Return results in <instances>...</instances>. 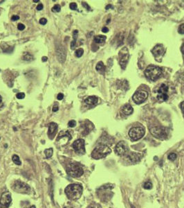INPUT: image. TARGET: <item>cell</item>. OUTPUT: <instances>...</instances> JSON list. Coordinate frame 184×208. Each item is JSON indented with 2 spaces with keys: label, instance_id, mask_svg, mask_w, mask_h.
<instances>
[{
  "label": "cell",
  "instance_id": "1",
  "mask_svg": "<svg viewBox=\"0 0 184 208\" xmlns=\"http://www.w3.org/2000/svg\"><path fill=\"white\" fill-rule=\"evenodd\" d=\"M65 194L69 199H78L83 194V187L78 184H69L65 189Z\"/></svg>",
  "mask_w": 184,
  "mask_h": 208
},
{
  "label": "cell",
  "instance_id": "2",
  "mask_svg": "<svg viewBox=\"0 0 184 208\" xmlns=\"http://www.w3.org/2000/svg\"><path fill=\"white\" fill-rule=\"evenodd\" d=\"M111 149L108 146L104 145V144H101L94 149L92 153V157L95 160H98V159L105 158L107 155H108L111 153Z\"/></svg>",
  "mask_w": 184,
  "mask_h": 208
},
{
  "label": "cell",
  "instance_id": "3",
  "mask_svg": "<svg viewBox=\"0 0 184 208\" xmlns=\"http://www.w3.org/2000/svg\"><path fill=\"white\" fill-rule=\"evenodd\" d=\"M162 74V69L159 67L150 65L147 67L145 71V75L149 80L156 81L161 76Z\"/></svg>",
  "mask_w": 184,
  "mask_h": 208
},
{
  "label": "cell",
  "instance_id": "4",
  "mask_svg": "<svg viewBox=\"0 0 184 208\" xmlns=\"http://www.w3.org/2000/svg\"><path fill=\"white\" fill-rule=\"evenodd\" d=\"M67 172L70 176L73 178L80 177L83 174V169L80 165L70 164L67 167Z\"/></svg>",
  "mask_w": 184,
  "mask_h": 208
},
{
  "label": "cell",
  "instance_id": "5",
  "mask_svg": "<svg viewBox=\"0 0 184 208\" xmlns=\"http://www.w3.org/2000/svg\"><path fill=\"white\" fill-rule=\"evenodd\" d=\"M12 188L14 191L22 194H27L31 190V188L27 184L21 182L20 181H16L14 182Z\"/></svg>",
  "mask_w": 184,
  "mask_h": 208
},
{
  "label": "cell",
  "instance_id": "6",
  "mask_svg": "<svg viewBox=\"0 0 184 208\" xmlns=\"http://www.w3.org/2000/svg\"><path fill=\"white\" fill-rule=\"evenodd\" d=\"M145 135V130L142 127H134L129 131V136L132 140L136 141L141 139Z\"/></svg>",
  "mask_w": 184,
  "mask_h": 208
},
{
  "label": "cell",
  "instance_id": "7",
  "mask_svg": "<svg viewBox=\"0 0 184 208\" xmlns=\"http://www.w3.org/2000/svg\"><path fill=\"white\" fill-rule=\"evenodd\" d=\"M129 51H128L127 47H123L119 51V63L123 69H125L126 68V66L127 65L128 60H129Z\"/></svg>",
  "mask_w": 184,
  "mask_h": 208
},
{
  "label": "cell",
  "instance_id": "8",
  "mask_svg": "<svg viewBox=\"0 0 184 208\" xmlns=\"http://www.w3.org/2000/svg\"><path fill=\"white\" fill-rule=\"evenodd\" d=\"M150 133L152 135L157 137V138L164 139L167 136V133L164 128L159 127V126H154L150 128Z\"/></svg>",
  "mask_w": 184,
  "mask_h": 208
},
{
  "label": "cell",
  "instance_id": "9",
  "mask_svg": "<svg viewBox=\"0 0 184 208\" xmlns=\"http://www.w3.org/2000/svg\"><path fill=\"white\" fill-rule=\"evenodd\" d=\"M115 152L117 155L120 156H123L127 154L128 148L126 143L123 141L118 142L115 147Z\"/></svg>",
  "mask_w": 184,
  "mask_h": 208
},
{
  "label": "cell",
  "instance_id": "10",
  "mask_svg": "<svg viewBox=\"0 0 184 208\" xmlns=\"http://www.w3.org/2000/svg\"><path fill=\"white\" fill-rule=\"evenodd\" d=\"M148 97V94L145 91H137L133 96V100L136 104H140L145 101Z\"/></svg>",
  "mask_w": 184,
  "mask_h": 208
},
{
  "label": "cell",
  "instance_id": "11",
  "mask_svg": "<svg viewBox=\"0 0 184 208\" xmlns=\"http://www.w3.org/2000/svg\"><path fill=\"white\" fill-rule=\"evenodd\" d=\"M168 87L165 84H162L159 90H158L157 99L161 101H165L168 99V96L167 94Z\"/></svg>",
  "mask_w": 184,
  "mask_h": 208
},
{
  "label": "cell",
  "instance_id": "12",
  "mask_svg": "<svg viewBox=\"0 0 184 208\" xmlns=\"http://www.w3.org/2000/svg\"><path fill=\"white\" fill-rule=\"evenodd\" d=\"M73 148L76 153L79 154H84L85 153V141L83 139H79L73 142Z\"/></svg>",
  "mask_w": 184,
  "mask_h": 208
},
{
  "label": "cell",
  "instance_id": "13",
  "mask_svg": "<svg viewBox=\"0 0 184 208\" xmlns=\"http://www.w3.org/2000/svg\"><path fill=\"white\" fill-rule=\"evenodd\" d=\"M11 203V195L10 192L6 191L2 194L1 199H0V205L4 208H8Z\"/></svg>",
  "mask_w": 184,
  "mask_h": 208
},
{
  "label": "cell",
  "instance_id": "14",
  "mask_svg": "<svg viewBox=\"0 0 184 208\" xmlns=\"http://www.w3.org/2000/svg\"><path fill=\"white\" fill-rule=\"evenodd\" d=\"M56 56H57L58 60H59L60 62H62V63L64 62L65 59H66L67 53H66V51H65V49L63 46L60 45L57 46Z\"/></svg>",
  "mask_w": 184,
  "mask_h": 208
},
{
  "label": "cell",
  "instance_id": "15",
  "mask_svg": "<svg viewBox=\"0 0 184 208\" xmlns=\"http://www.w3.org/2000/svg\"><path fill=\"white\" fill-rule=\"evenodd\" d=\"M152 53L155 57H159L164 54V48L162 44H157L155 46L152 50Z\"/></svg>",
  "mask_w": 184,
  "mask_h": 208
},
{
  "label": "cell",
  "instance_id": "16",
  "mask_svg": "<svg viewBox=\"0 0 184 208\" xmlns=\"http://www.w3.org/2000/svg\"><path fill=\"white\" fill-rule=\"evenodd\" d=\"M127 158L132 163H136V162H139V161L141 160V155H140L139 153L132 152V153H129V155H127Z\"/></svg>",
  "mask_w": 184,
  "mask_h": 208
},
{
  "label": "cell",
  "instance_id": "17",
  "mask_svg": "<svg viewBox=\"0 0 184 208\" xmlns=\"http://www.w3.org/2000/svg\"><path fill=\"white\" fill-rule=\"evenodd\" d=\"M58 129V124L54 122H51L50 123L49 126H48V137L53 136L56 133V130Z\"/></svg>",
  "mask_w": 184,
  "mask_h": 208
},
{
  "label": "cell",
  "instance_id": "18",
  "mask_svg": "<svg viewBox=\"0 0 184 208\" xmlns=\"http://www.w3.org/2000/svg\"><path fill=\"white\" fill-rule=\"evenodd\" d=\"M98 101V97H95V96H91V97H87V99L85 100V102L87 105H89V106H94V105H95L97 104Z\"/></svg>",
  "mask_w": 184,
  "mask_h": 208
},
{
  "label": "cell",
  "instance_id": "19",
  "mask_svg": "<svg viewBox=\"0 0 184 208\" xmlns=\"http://www.w3.org/2000/svg\"><path fill=\"white\" fill-rule=\"evenodd\" d=\"M122 113L125 114V115H129L132 113H133V107H132L131 105L126 104L122 108Z\"/></svg>",
  "mask_w": 184,
  "mask_h": 208
},
{
  "label": "cell",
  "instance_id": "20",
  "mask_svg": "<svg viewBox=\"0 0 184 208\" xmlns=\"http://www.w3.org/2000/svg\"><path fill=\"white\" fill-rule=\"evenodd\" d=\"M95 69H96L98 72L102 74H103L104 73V72H105V66H104L103 62L101 61L98 62V64L96 65V67H95Z\"/></svg>",
  "mask_w": 184,
  "mask_h": 208
},
{
  "label": "cell",
  "instance_id": "21",
  "mask_svg": "<svg viewBox=\"0 0 184 208\" xmlns=\"http://www.w3.org/2000/svg\"><path fill=\"white\" fill-rule=\"evenodd\" d=\"M107 39V37L104 36H102V35H99V36H95L94 38V42L95 43L100 44V43H103L105 40Z\"/></svg>",
  "mask_w": 184,
  "mask_h": 208
},
{
  "label": "cell",
  "instance_id": "22",
  "mask_svg": "<svg viewBox=\"0 0 184 208\" xmlns=\"http://www.w3.org/2000/svg\"><path fill=\"white\" fill-rule=\"evenodd\" d=\"M12 160H13V162L15 163V164L17 165H21L22 164V162H21V161L20 160V158L19 156L17 155H13L12 157Z\"/></svg>",
  "mask_w": 184,
  "mask_h": 208
},
{
  "label": "cell",
  "instance_id": "23",
  "mask_svg": "<svg viewBox=\"0 0 184 208\" xmlns=\"http://www.w3.org/2000/svg\"><path fill=\"white\" fill-rule=\"evenodd\" d=\"M53 149L52 148L46 149V150L45 151V155H46V157L47 158H51V156L53 155Z\"/></svg>",
  "mask_w": 184,
  "mask_h": 208
},
{
  "label": "cell",
  "instance_id": "24",
  "mask_svg": "<svg viewBox=\"0 0 184 208\" xmlns=\"http://www.w3.org/2000/svg\"><path fill=\"white\" fill-rule=\"evenodd\" d=\"M33 59V56L29 53H26L24 56H23V60H26V61H31Z\"/></svg>",
  "mask_w": 184,
  "mask_h": 208
},
{
  "label": "cell",
  "instance_id": "25",
  "mask_svg": "<svg viewBox=\"0 0 184 208\" xmlns=\"http://www.w3.org/2000/svg\"><path fill=\"white\" fill-rule=\"evenodd\" d=\"M83 53L84 51L83 49H78V50H77L76 51V56L78 58H80L83 55Z\"/></svg>",
  "mask_w": 184,
  "mask_h": 208
},
{
  "label": "cell",
  "instance_id": "26",
  "mask_svg": "<svg viewBox=\"0 0 184 208\" xmlns=\"http://www.w3.org/2000/svg\"><path fill=\"white\" fill-rule=\"evenodd\" d=\"M60 10H61V8H60V6L59 4H55V5L53 7L52 11L55 13H58L60 12Z\"/></svg>",
  "mask_w": 184,
  "mask_h": 208
},
{
  "label": "cell",
  "instance_id": "27",
  "mask_svg": "<svg viewBox=\"0 0 184 208\" xmlns=\"http://www.w3.org/2000/svg\"><path fill=\"white\" fill-rule=\"evenodd\" d=\"M143 187L145 189H150L152 188V184L150 183V182H147L145 184H144Z\"/></svg>",
  "mask_w": 184,
  "mask_h": 208
},
{
  "label": "cell",
  "instance_id": "28",
  "mask_svg": "<svg viewBox=\"0 0 184 208\" xmlns=\"http://www.w3.org/2000/svg\"><path fill=\"white\" fill-rule=\"evenodd\" d=\"M76 125V121L75 120H71V121H69L68 123V126L70 128L75 127Z\"/></svg>",
  "mask_w": 184,
  "mask_h": 208
},
{
  "label": "cell",
  "instance_id": "29",
  "mask_svg": "<svg viewBox=\"0 0 184 208\" xmlns=\"http://www.w3.org/2000/svg\"><path fill=\"white\" fill-rule=\"evenodd\" d=\"M176 158V155L175 153H170V155H168V159L170 160H172V161H173L175 160V159Z\"/></svg>",
  "mask_w": 184,
  "mask_h": 208
},
{
  "label": "cell",
  "instance_id": "30",
  "mask_svg": "<svg viewBox=\"0 0 184 208\" xmlns=\"http://www.w3.org/2000/svg\"><path fill=\"white\" fill-rule=\"evenodd\" d=\"M16 97H17L18 99H23L25 97V94L23 92L18 93V94L16 95Z\"/></svg>",
  "mask_w": 184,
  "mask_h": 208
},
{
  "label": "cell",
  "instance_id": "31",
  "mask_svg": "<svg viewBox=\"0 0 184 208\" xmlns=\"http://www.w3.org/2000/svg\"><path fill=\"white\" fill-rule=\"evenodd\" d=\"M179 33L181 34H184V24H182L180 25V27L179 28Z\"/></svg>",
  "mask_w": 184,
  "mask_h": 208
},
{
  "label": "cell",
  "instance_id": "32",
  "mask_svg": "<svg viewBox=\"0 0 184 208\" xmlns=\"http://www.w3.org/2000/svg\"><path fill=\"white\" fill-rule=\"evenodd\" d=\"M70 8L71 9V10H76L77 9V4L75 2H73V3H71L70 4Z\"/></svg>",
  "mask_w": 184,
  "mask_h": 208
},
{
  "label": "cell",
  "instance_id": "33",
  "mask_svg": "<svg viewBox=\"0 0 184 208\" xmlns=\"http://www.w3.org/2000/svg\"><path fill=\"white\" fill-rule=\"evenodd\" d=\"M46 23H47V20L45 18H41L40 20H39V24H42V25H45Z\"/></svg>",
  "mask_w": 184,
  "mask_h": 208
},
{
  "label": "cell",
  "instance_id": "34",
  "mask_svg": "<svg viewBox=\"0 0 184 208\" xmlns=\"http://www.w3.org/2000/svg\"><path fill=\"white\" fill-rule=\"evenodd\" d=\"M17 29L20 31H23L25 29V26L23 24H19L17 25Z\"/></svg>",
  "mask_w": 184,
  "mask_h": 208
},
{
  "label": "cell",
  "instance_id": "35",
  "mask_svg": "<svg viewBox=\"0 0 184 208\" xmlns=\"http://www.w3.org/2000/svg\"><path fill=\"white\" fill-rule=\"evenodd\" d=\"M76 41L73 40L71 43V49L72 50H73L76 47Z\"/></svg>",
  "mask_w": 184,
  "mask_h": 208
},
{
  "label": "cell",
  "instance_id": "36",
  "mask_svg": "<svg viewBox=\"0 0 184 208\" xmlns=\"http://www.w3.org/2000/svg\"><path fill=\"white\" fill-rule=\"evenodd\" d=\"M63 98H64V94H62V93H59V94H58L57 97V99L58 100H62L63 99Z\"/></svg>",
  "mask_w": 184,
  "mask_h": 208
},
{
  "label": "cell",
  "instance_id": "37",
  "mask_svg": "<svg viewBox=\"0 0 184 208\" xmlns=\"http://www.w3.org/2000/svg\"><path fill=\"white\" fill-rule=\"evenodd\" d=\"M20 19V17L18 15H13L12 16V18H11V20L12 21H17Z\"/></svg>",
  "mask_w": 184,
  "mask_h": 208
},
{
  "label": "cell",
  "instance_id": "38",
  "mask_svg": "<svg viewBox=\"0 0 184 208\" xmlns=\"http://www.w3.org/2000/svg\"><path fill=\"white\" fill-rule=\"evenodd\" d=\"M83 4V6L84 7H85V8L87 9V10H89L90 7L89 6V5H88V4H87V3H85V2H83V4Z\"/></svg>",
  "mask_w": 184,
  "mask_h": 208
},
{
  "label": "cell",
  "instance_id": "39",
  "mask_svg": "<svg viewBox=\"0 0 184 208\" xmlns=\"http://www.w3.org/2000/svg\"><path fill=\"white\" fill-rule=\"evenodd\" d=\"M42 8H43V5L42 4H38V6H37V9H38V11H41Z\"/></svg>",
  "mask_w": 184,
  "mask_h": 208
},
{
  "label": "cell",
  "instance_id": "40",
  "mask_svg": "<svg viewBox=\"0 0 184 208\" xmlns=\"http://www.w3.org/2000/svg\"><path fill=\"white\" fill-rule=\"evenodd\" d=\"M108 31H109L108 28H107V27H103L102 29V31L103 33H107V32H108Z\"/></svg>",
  "mask_w": 184,
  "mask_h": 208
},
{
  "label": "cell",
  "instance_id": "41",
  "mask_svg": "<svg viewBox=\"0 0 184 208\" xmlns=\"http://www.w3.org/2000/svg\"><path fill=\"white\" fill-rule=\"evenodd\" d=\"M181 110H182V112H183V113L184 114V101L181 103Z\"/></svg>",
  "mask_w": 184,
  "mask_h": 208
},
{
  "label": "cell",
  "instance_id": "42",
  "mask_svg": "<svg viewBox=\"0 0 184 208\" xmlns=\"http://www.w3.org/2000/svg\"><path fill=\"white\" fill-rule=\"evenodd\" d=\"M58 110V107L57 106L53 107V112H57Z\"/></svg>",
  "mask_w": 184,
  "mask_h": 208
},
{
  "label": "cell",
  "instance_id": "43",
  "mask_svg": "<svg viewBox=\"0 0 184 208\" xmlns=\"http://www.w3.org/2000/svg\"><path fill=\"white\" fill-rule=\"evenodd\" d=\"M42 60L43 62H46V60H47V57H46V56L42 57Z\"/></svg>",
  "mask_w": 184,
  "mask_h": 208
},
{
  "label": "cell",
  "instance_id": "44",
  "mask_svg": "<svg viewBox=\"0 0 184 208\" xmlns=\"http://www.w3.org/2000/svg\"><path fill=\"white\" fill-rule=\"evenodd\" d=\"M181 51H182V52H183V53H184V44H183L182 46H181Z\"/></svg>",
  "mask_w": 184,
  "mask_h": 208
},
{
  "label": "cell",
  "instance_id": "45",
  "mask_svg": "<svg viewBox=\"0 0 184 208\" xmlns=\"http://www.w3.org/2000/svg\"><path fill=\"white\" fill-rule=\"evenodd\" d=\"M39 0H33V2H39Z\"/></svg>",
  "mask_w": 184,
  "mask_h": 208
},
{
  "label": "cell",
  "instance_id": "46",
  "mask_svg": "<svg viewBox=\"0 0 184 208\" xmlns=\"http://www.w3.org/2000/svg\"><path fill=\"white\" fill-rule=\"evenodd\" d=\"M2 101V97H1V96H0V104H1Z\"/></svg>",
  "mask_w": 184,
  "mask_h": 208
},
{
  "label": "cell",
  "instance_id": "47",
  "mask_svg": "<svg viewBox=\"0 0 184 208\" xmlns=\"http://www.w3.org/2000/svg\"><path fill=\"white\" fill-rule=\"evenodd\" d=\"M30 208H36V207H35V206H32V207H31Z\"/></svg>",
  "mask_w": 184,
  "mask_h": 208
},
{
  "label": "cell",
  "instance_id": "48",
  "mask_svg": "<svg viewBox=\"0 0 184 208\" xmlns=\"http://www.w3.org/2000/svg\"><path fill=\"white\" fill-rule=\"evenodd\" d=\"M64 208H67V207H64Z\"/></svg>",
  "mask_w": 184,
  "mask_h": 208
}]
</instances>
